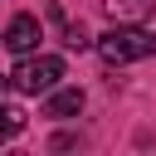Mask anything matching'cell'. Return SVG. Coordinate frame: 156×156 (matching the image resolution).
<instances>
[{"instance_id": "cell-8", "label": "cell", "mask_w": 156, "mask_h": 156, "mask_svg": "<svg viewBox=\"0 0 156 156\" xmlns=\"http://www.w3.org/2000/svg\"><path fill=\"white\" fill-rule=\"evenodd\" d=\"M0 93H5V78H0Z\"/></svg>"}, {"instance_id": "cell-5", "label": "cell", "mask_w": 156, "mask_h": 156, "mask_svg": "<svg viewBox=\"0 0 156 156\" xmlns=\"http://www.w3.org/2000/svg\"><path fill=\"white\" fill-rule=\"evenodd\" d=\"M151 10H156V0H107L112 24H141Z\"/></svg>"}, {"instance_id": "cell-3", "label": "cell", "mask_w": 156, "mask_h": 156, "mask_svg": "<svg viewBox=\"0 0 156 156\" xmlns=\"http://www.w3.org/2000/svg\"><path fill=\"white\" fill-rule=\"evenodd\" d=\"M39 39H44V29H39L34 15H15L10 29H5V49H15V54H34Z\"/></svg>"}, {"instance_id": "cell-7", "label": "cell", "mask_w": 156, "mask_h": 156, "mask_svg": "<svg viewBox=\"0 0 156 156\" xmlns=\"http://www.w3.org/2000/svg\"><path fill=\"white\" fill-rule=\"evenodd\" d=\"M63 44H68V49H88L93 39H88V29H83V24H63Z\"/></svg>"}, {"instance_id": "cell-4", "label": "cell", "mask_w": 156, "mask_h": 156, "mask_svg": "<svg viewBox=\"0 0 156 156\" xmlns=\"http://www.w3.org/2000/svg\"><path fill=\"white\" fill-rule=\"evenodd\" d=\"M83 112V88H49V107H44V117H78Z\"/></svg>"}, {"instance_id": "cell-2", "label": "cell", "mask_w": 156, "mask_h": 156, "mask_svg": "<svg viewBox=\"0 0 156 156\" xmlns=\"http://www.w3.org/2000/svg\"><path fill=\"white\" fill-rule=\"evenodd\" d=\"M58 78H63V58H54V54H20V63H15V73L5 83L15 93H24V98H39V93L58 88Z\"/></svg>"}, {"instance_id": "cell-1", "label": "cell", "mask_w": 156, "mask_h": 156, "mask_svg": "<svg viewBox=\"0 0 156 156\" xmlns=\"http://www.w3.org/2000/svg\"><path fill=\"white\" fill-rule=\"evenodd\" d=\"M93 44H98L102 63H112V68H122V63H136V58H151V54H156V34H151V29H141V24H112V29H107V34H98Z\"/></svg>"}, {"instance_id": "cell-6", "label": "cell", "mask_w": 156, "mask_h": 156, "mask_svg": "<svg viewBox=\"0 0 156 156\" xmlns=\"http://www.w3.org/2000/svg\"><path fill=\"white\" fill-rule=\"evenodd\" d=\"M20 132H24V112L10 107V102H0V141H10V136H20Z\"/></svg>"}]
</instances>
